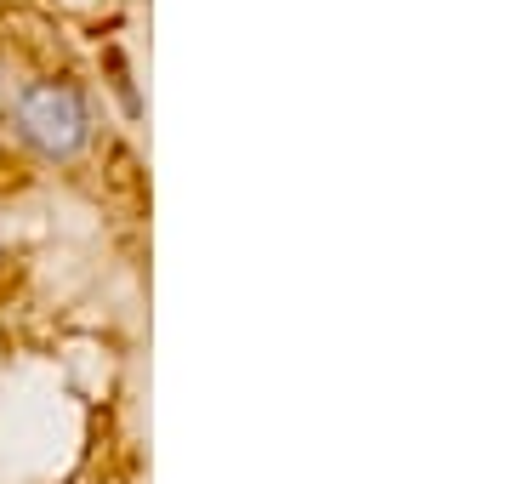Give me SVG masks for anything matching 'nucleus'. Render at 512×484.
Returning a JSON list of instances; mask_svg holds the SVG:
<instances>
[{
	"instance_id": "1",
	"label": "nucleus",
	"mask_w": 512,
	"mask_h": 484,
	"mask_svg": "<svg viewBox=\"0 0 512 484\" xmlns=\"http://www.w3.org/2000/svg\"><path fill=\"white\" fill-rule=\"evenodd\" d=\"M12 131H18V143H29L40 160L69 166L92 143V103H86V92L74 80L35 75L12 92Z\"/></svg>"
}]
</instances>
